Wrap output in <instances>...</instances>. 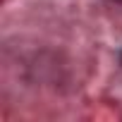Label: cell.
<instances>
[{
	"instance_id": "6da1fadb",
	"label": "cell",
	"mask_w": 122,
	"mask_h": 122,
	"mask_svg": "<svg viewBox=\"0 0 122 122\" xmlns=\"http://www.w3.org/2000/svg\"><path fill=\"white\" fill-rule=\"evenodd\" d=\"M112 3H122V0H112Z\"/></svg>"
}]
</instances>
